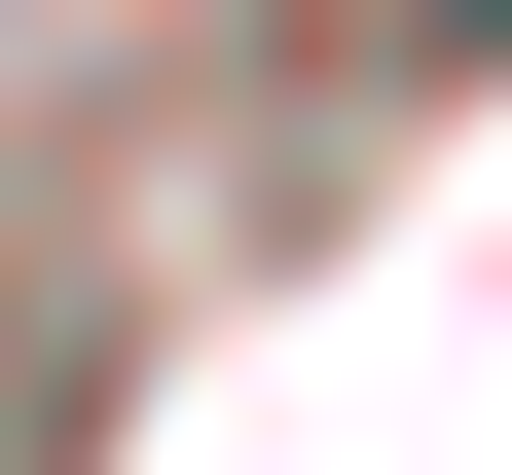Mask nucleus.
Returning a JSON list of instances; mask_svg holds the SVG:
<instances>
[{"label":"nucleus","mask_w":512,"mask_h":475,"mask_svg":"<svg viewBox=\"0 0 512 475\" xmlns=\"http://www.w3.org/2000/svg\"><path fill=\"white\" fill-rule=\"evenodd\" d=\"M476 37H512V0H476Z\"/></svg>","instance_id":"1"}]
</instances>
